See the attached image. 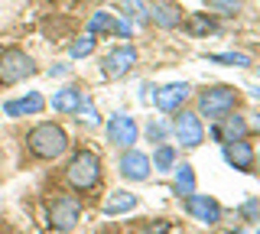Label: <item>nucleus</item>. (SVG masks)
<instances>
[{
  "mask_svg": "<svg viewBox=\"0 0 260 234\" xmlns=\"http://www.w3.org/2000/svg\"><path fill=\"white\" fill-rule=\"evenodd\" d=\"M26 150L36 159H59L62 153L69 150V133H65L59 124H49V120H43V124H36L26 133Z\"/></svg>",
  "mask_w": 260,
  "mask_h": 234,
  "instance_id": "1",
  "label": "nucleus"
},
{
  "mask_svg": "<svg viewBox=\"0 0 260 234\" xmlns=\"http://www.w3.org/2000/svg\"><path fill=\"white\" fill-rule=\"evenodd\" d=\"M65 182L75 192H88L101 182V156L94 150H78L65 166Z\"/></svg>",
  "mask_w": 260,
  "mask_h": 234,
  "instance_id": "2",
  "label": "nucleus"
},
{
  "mask_svg": "<svg viewBox=\"0 0 260 234\" xmlns=\"http://www.w3.org/2000/svg\"><path fill=\"white\" fill-rule=\"evenodd\" d=\"M36 75V62L32 55H26L23 49H7L0 52V85L10 88V85H20L26 78Z\"/></svg>",
  "mask_w": 260,
  "mask_h": 234,
  "instance_id": "3",
  "label": "nucleus"
},
{
  "mask_svg": "<svg viewBox=\"0 0 260 234\" xmlns=\"http://www.w3.org/2000/svg\"><path fill=\"white\" fill-rule=\"evenodd\" d=\"M78 218H81V202L75 195H59V198H52V205L46 212V224L52 231L65 234L78 224Z\"/></svg>",
  "mask_w": 260,
  "mask_h": 234,
  "instance_id": "4",
  "label": "nucleus"
},
{
  "mask_svg": "<svg viewBox=\"0 0 260 234\" xmlns=\"http://www.w3.org/2000/svg\"><path fill=\"white\" fill-rule=\"evenodd\" d=\"M234 104H238V91L228 88V85H215V88H205L199 94V114L221 117V114H231Z\"/></svg>",
  "mask_w": 260,
  "mask_h": 234,
  "instance_id": "5",
  "label": "nucleus"
},
{
  "mask_svg": "<svg viewBox=\"0 0 260 234\" xmlns=\"http://www.w3.org/2000/svg\"><path fill=\"white\" fill-rule=\"evenodd\" d=\"M173 133L179 137V143H182V147H199V143L205 140L202 114H195V111H182V108H179V117H176V124H173Z\"/></svg>",
  "mask_w": 260,
  "mask_h": 234,
  "instance_id": "6",
  "label": "nucleus"
},
{
  "mask_svg": "<svg viewBox=\"0 0 260 234\" xmlns=\"http://www.w3.org/2000/svg\"><path fill=\"white\" fill-rule=\"evenodd\" d=\"M134 65H137V49L134 46H117V49H111L108 55H104L101 75L104 78H124Z\"/></svg>",
  "mask_w": 260,
  "mask_h": 234,
  "instance_id": "7",
  "label": "nucleus"
},
{
  "mask_svg": "<svg viewBox=\"0 0 260 234\" xmlns=\"http://www.w3.org/2000/svg\"><path fill=\"white\" fill-rule=\"evenodd\" d=\"M104 133H108V140L114 143V147H120V150H130L137 143V120L130 117V114H114L108 120V127H104Z\"/></svg>",
  "mask_w": 260,
  "mask_h": 234,
  "instance_id": "8",
  "label": "nucleus"
},
{
  "mask_svg": "<svg viewBox=\"0 0 260 234\" xmlns=\"http://www.w3.org/2000/svg\"><path fill=\"white\" fill-rule=\"evenodd\" d=\"M150 169H153L150 156L140 153V150H134V147L120 156V176H124L127 182H146L150 179Z\"/></svg>",
  "mask_w": 260,
  "mask_h": 234,
  "instance_id": "9",
  "label": "nucleus"
},
{
  "mask_svg": "<svg viewBox=\"0 0 260 234\" xmlns=\"http://www.w3.org/2000/svg\"><path fill=\"white\" fill-rule=\"evenodd\" d=\"M185 212H189L195 221H205V224H218V221H221V205H218L211 195H199V192L185 195Z\"/></svg>",
  "mask_w": 260,
  "mask_h": 234,
  "instance_id": "10",
  "label": "nucleus"
},
{
  "mask_svg": "<svg viewBox=\"0 0 260 234\" xmlns=\"http://www.w3.org/2000/svg\"><path fill=\"white\" fill-rule=\"evenodd\" d=\"M254 156H257V153H254V147L247 143V137L224 143V159H228V166L241 169V173H254Z\"/></svg>",
  "mask_w": 260,
  "mask_h": 234,
  "instance_id": "11",
  "label": "nucleus"
},
{
  "mask_svg": "<svg viewBox=\"0 0 260 234\" xmlns=\"http://www.w3.org/2000/svg\"><path fill=\"white\" fill-rule=\"evenodd\" d=\"M43 111H46V98L39 91H29V94H23V98L4 104L7 117H36V114H43Z\"/></svg>",
  "mask_w": 260,
  "mask_h": 234,
  "instance_id": "12",
  "label": "nucleus"
},
{
  "mask_svg": "<svg viewBox=\"0 0 260 234\" xmlns=\"http://www.w3.org/2000/svg\"><path fill=\"white\" fill-rule=\"evenodd\" d=\"M189 94H192V88L185 85V82H173V85H162L159 91H156V108L159 111H179L185 101H189Z\"/></svg>",
  "mask_w": 260,
  "mask_h": 234,
  "instance_id": "13",
  "label": "nucleus"
},
{
  "mask_svg": "<svg viewBox=\"0 0 260 234\" xmlns=\"http://www.w3.org/2000/svg\"><path fill=\"white\" fill-rule=\"evenodd\" d=\"M150 20L156 23L159 29H176V26H182V7H176V4H156V7H150Z\"/></svg>",
  "mask_w": 260,
  "mask_h": 234,
  "instance_id": "14",
  "label": "nucleus"
},
{
  "mask_svg": "<svg viewBox=\"0 0 260 234\" xmlns=\"http://www.w3.org/2000/svg\"><path fill=\"white\" fill-rule=\"evenodd\" d=\"M81 101H85L81 88L69 85V88H62V91H55V94H52V111H59V114H78Z\"/></svg>",
  "mask_w": 260,
  "mask_h": 234,
  "instance_id": "15",
  "label": "nucleus"
},
{
  "mask_svg": "<svg viewBox=\"0 0 260 234\" xmlns=\"http://www.w3.org/2000/svg\"><path fill=\"white\" fill-rule=\"evenodd\" d=\"M137 208V195L134 192H111L108 198H104V205H101V212L108 215V218H114V215H127V212H134Z\"/></svg>",
  "mask_w": 260,
  "mask_h": 234,
  "instance_id": "16",
  "label": "nucleus"
},
{
  "mask_svg": "<svg viewBox=\"0 0 260 234\" xmlns=\"http://www.w3.org/2000/svg\"><path fill=\"white\" fill-rule=\"evenodd\" d=\"M215 137L221 143H231V140H241V137H247V120L244 117H228V114H221V124L215 127Z\"/></svg>",
  "mask_w": 260,
  "mask_h": 234,
  "instance_id": "17",
  "label": "nucleus"
},
{
  "mask_svg": "<svg viewBox=\"0 0 260 234\" xmlns=\"http://www.w3.org/2000/svg\"><path fill=\"white\" fill-rule=\"evenodd\" d=\"M173 169H176V192H179V195H192V192H195V173H192V166L182 163V166H173Z\"/></svg>",
  "mask_w": 260,
  "mask_h": 234,
  "instance_id": "18",
  "label": "nucleus"
},
{
  "mask_svg": "<svg viewBox=\"0 0 260 234\" xmlns=\"http://www.w3.org/2000/svg\"><path fill=\"white\" fill-rule=\"evenodd\" d=\"M185 29H189L192 36H208V33H215V20H208L205 13H192L189 20H185Z\"/></svg>",
  "mask_w": 260,
  "mask_h": 234,
  "instance_id": "19",
  "label": "nucleus"
},
{
  "mask_svg": "<svg viewBox=\"0 0 260 234\" xmlns=\"http://www.w3.org/2000/svg\"><path fill=\"white\" fill-rule=\"evenodd\" d=\"M117 29V17L108 10H101V13H94L91 23H88V33H114Z\"/></svg>",
  "mask_w": 260,
  "mask_h": 234,
  "instance_id": "20",
  "label": "nucleus"
},
{
  "mask_svg": "<svg viewBox=\"0 0 260 234\" xmlns=\"http://www.w3.org/2000/svg\"><path fill=\"white\" fill-rule=\"evenodd\" d=\"M153 166H156V173H169V169L176 166V147H169V143H162V147H156Z\"/></svg>",
  "mask_w": 260,
  "mask_h": 234,
  "instance_id": "21",
  "label": "nucleus"
},
{
  "mask_svg": "<svg viewBox=\"0 0 260 234\" xmlns=\"http://www.w3.org/2000/svg\"><path fill=\"white\" fill-rule=\"evenodd\" d=\"M94 33H85V36H81V39H75V43H72L69 46V55H72V59H85V55H91L94 52Z\"/></svg>",
  "mask_w": 260,
  "mask_h": 234,
  "instance_id": "22",
  "label": "nucleus"
},
{
  "mask_svg": "<svg viewBox=\"0 0 260 234\" xmlns=\"http://www.w3.org/2000/svg\"><path fill=\"white\" fill-rule=\"evenodd\" d=\"M208 62H218V65H250V55H244V52H215V55H208Z\"/></svg>",
  "mask_w": 260,
  "mask_h": 234,
  "instance_id": "23",
  "label": "nucleus"
},
{
  "mask_svg": "<svg viewBox=\"0 0 260 234\" xmlns=\"http://www.w3.org/2000/svg\"><path fill=\"white\" fill-rule=\"evenodd\" d=\"M208 7H211V10H218V13H238L241 10V0H208Z\"/></svg>",
  "mask_w": 260,
  "mask_h": 234,
  "instance_id": "24",
  "label": "nucleus"
},
{
  "mask_svg": "<svg viewBox=\"0 0 260 234\" xmlns=\"http://www.w3.org/2000/svg\"><path fill=\"white\" fill-rule=\"evenodd\" d=\"M78 111H81V120H85L88 127H94V124H98V111H94L88 101H81V108H78Z\"/></svg>",
  "mask_w": 260,
  "mask_h": 234,
  "instance_id": "25",
  "label": "nucleus"
},
{
  "mask_svg": "<svg viewBox=\"0 0 260 234\" xmlns=\"http://www.w3.org/2000/svg\"><path fill=\"white\" fill-rule=\"evenodd\" d=\"M241 215H247V218H260V202H257V198L244 202V205H241Z\"/></svg>",
  "mask_w": 260,
  "mask_h": 234,
  "instance_id": "26",
  "label": "nucleus"
},
{
  "mask_svg": "<svg viewBox=\"0 0 260 234\" xmlns=\"http://www.w3.org/2000/svg\"><path fill=\"white\" fill-rule=\"evenodd\" d=\"M150 137H153V143H159L162 137H166V127H162V124H156V120H153V124H150Z\"/></svg>",
  "mask_w": 260,
  "mask_h": 234,
  "instance_id": "27",
  "label": "nucleus"
},
{
  "mask_svg": "<svg viewBox=\"0 0 260 234\" xmlns=\"http://www.w3.org/2000/svg\"><path fill=\"white\" fill-rule=\"evenodd\" d=\"M69 72H72V65H62V62H59V65L49 69V75H52V78H62V75H69Z\"/></svg>",
  "mask_w": 260,
  "mask_h": 234,
  "instance_id": "28",
  "label": "nucleus"
},
{
  "mask_svg": "<svg viewBox=\"0 0 260 234\" xmlns=\"http://www.w3.org/2000/svg\"><path fill=\"white\" fill-rule=\"evenodd\" d=\"M114 36H130V23H127V20H117V29H114Z\"/></svg>",
  "mask_w": 260,
  "mask_h": 234,
  "instance_id": "29",
  "label": "nucleus"
},
{
  "mask_svg": "<svg viewBox=\"0 0 260 234\" xmlns=\"http://www.w3.org/2000/svg\"><path fill=\"white\" fill-rule=\"evenodd\" d=\"M146 234H166V224H159V228H150Z\"/></svg>",
  "mask_w": 260,
  "mask_h": 234,
  "instance_id": "30",
  "label": "nucleus"
},
{
  "mask_svg": "<svg viewBox=\"0 0 260 234\" xmlns=\"http://www.w3.org/2000/svg\"><path fill=\"white\" fill-rule=\"evenodd\" d=\"M254 166H257V173H260V153H257V156H254Z\"/></svg>",
  "mask_w": 260,
  "mask_h": 234,
  "instance_id": "31",
  "label": "nucleus"
}]
</instances>
